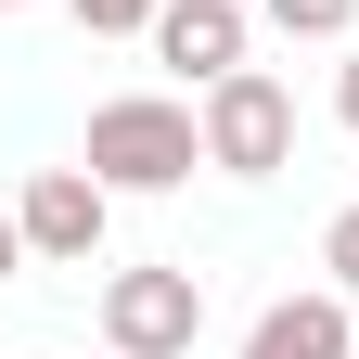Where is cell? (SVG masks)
<instances>
[{"label": "cell", "mask_w": 359, "mask_h": 359, "mask_svg": "<svg viewBox=\"0 0 359 359\" xmlns=\"http://www.w3.org/2000/svg\"><path fill=\"white\" fill-rule=\"evenodd\" d=\"M334 116H346V128H359V52H346V65H334Z\"/></svg>", "instance_id": "cell-11"}, {"label": "cell", "mask_w": 359, "mask_h": 359, "mask_svg": "<svg viewBox=\"0 0 359 359\" xmlns=\"http://www.w3.org/2000/svg\"><path fill=\"white\" fill-rule=\"evenodd\" d=\"M193 116H205V167L218 180H283L295 167V90L269 77V65H231Z\"/></svg>", "instance_id": "cell-2"}, {"label": "cell", "mask_w": 359, "mask_h": 359, "mask_svg": "<svg viewBox=\"0 0 359 359\" xmlns=\"http://www.w3.org/2000/svg\"><path fill=\"white\" fill-rule=\"evenodd\" d=\"M257 26H269V39H346L359 0H257Z\"/></svg>", "instance_id": "cell-7"}, {"label": "cell", "mask_w": 359, "mask_h": 359, "mask_svg": "<svg viewBox=\"0 0 359 359\" xmlns=\"http://www.w3.org/2000/svg\"><path fill=\"white\" fill-rule=\"evenodd\" d=\"M13 218H26V257L90 269V257H103V231H116V193H103L90 167H39L26 193H13Z\"/></svg>", "instance_id": "cell-4"}, {"label": "cell", "mask_w": 359, "mask_h": 359, "mask_svg": "<svg viewBox=\"0 0 359 359\" xmlns=\"http://www.w3.org/2000/svg\"><path fill=\"white\" fill-rule=\"evenodd\" d=\"M244 39H257V13H244V0H167V13H154V52L193 77V90H218V77H231V65H244Z\"/></svg>", "instance_id": "cell-6"}, {"label": "cell", "mask_w": 359, "mask_h": 359, "mask_svg": "<svg viewBox=\"0 0 359 359\" xmlns=\"http://www.w3.org/2000/svg\"><path fill=\"white\" fill-rule=\"evenodd\" d=\"M244 359H359V295L346 283H308V295H269Z\"/></svg>", "instance_id": "cell-5"}, {"label": "cell", "mask_w": 359, "mask_h": 359, "mask_svg": "<svg viewBox=\"0 0 359 359\" xmlns=\"http://www.w3.org/2000/svg\"><path fill=\"white\" fill-rule=\"evenodd\" d=\"M65 13H77L90 39H154V13H167V0H65Z\"/></svg>", "instance_id": "cell-8"}, {"label": "cell", "mask_w": 359, "mask_h": 359, "mask_svg": "<svg viewBox=\"0 0 359 359\" xmlns=\"http://www.w3.org/2000/svg\"><path fill=\"white\" fill-rule=\"evenodd\" d=\"M321 283L359 295V205H334V231H321Z\"/></svg>", "instance_id": "cell-9"}, {"label": "cell", "mask_w": 359, "mask_h": 359, "mask_svg": "<svg viewBox=\"0 0 359 359\" xmlns=\"http://www.w3.org/2000/svg\"><path fill=\"white\" fill-rule=\"evenodd\" d=\"M193 334H205V283H193L180 257L103 283V346H116V359H193Z\"/></svg>", "instance_id": "cell-3"}, {"label": "cell", "mask_w": 359, "mask_h": 359, "mask_svg": "<svg viewBox=\"0 0 359 359\" xmlns=\"http://www.w3.org/2000/svg\"><path fill=\"white\" fill-rule=\"evenodd\" d=\"M26 359H52V346H26Z\"/></svg>", "instance_id": "cell-13"}, {"label": "cell", "mask_w": 359, "mask_h": 359, "mask_svg": "<svg viewBox=\"0 0 359 359\" xmlns=\"http://www.w3.org/2000/svg\"><path fill=\"white\" fill-rule=\"evenodd\" d=\"M77 167L103 180V193H180V180L205 167V116L180 103V90H116V103H90Z\"/></svg>", "instance_id": "cell-1"}, {"label": "cell", "mask_w": 359, "mask_h": 359, "mask_svg": "<svg viewBox=\"0 0 359 359\" xmlns=\"http://www.w3.org/2000/svg\"><path fill=\"white\" fill-rule=\"evenodd\" d=\"M13 269H26V218L0 205V283H13Z\"/></svg>", "instance_id": "cell-10"}, {"label": "cell", "mask_w": 359, "mask_h": 359, "mask_svg": "<svg viewBox=\"0 0 359 359\" xmlns=\"http://www.w3.org/2000/svg\"><path fill=\"white\" fill-rule=\"evenodd\" d=\"M0 13H26V0H0Z\"/></svg>", "instance_id": "cell-12"}]
</instances>
